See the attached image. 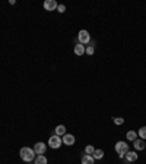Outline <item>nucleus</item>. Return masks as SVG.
Returning a JSON list of instances; mask_svg holds the SVG:
<instances>
[{"instance_id": "2eb2a0df", "label": "nucleus", "mask_w": 146, "mask_h": 164, "mask_svg": "<svg viewBox=\"0 0 146 164\" xmlns=\"http://www.w3.org/2000/svg\"><path fill=\"white\" fill-rule=\"evenodd\" d=\"M92 157H94V160H101L104 157V151L102 150H95L94 154H92Z\"/></svg>"}, {"instance_id": "9d476101", "label": "nucleus", "mask_w": 146, "mask_h": 164, "mask_svg": "<svg viewBox=\"0 0 146 164\" xmlns=\"http://www.w3.org/2000/svg\"><path fill=\"white\" fill-rule=\"evenodd\" d=\"M54 135L63 138V136L66 135V126H64V124H59V126H56V129H54Z\"/></svg>"}, {"instance_id": "f03ea898", "label": "nucleus", "mask_w": 146, "mask_h": 164, "mask_svg": "<svg viewBox=\"0 0 146 164\" xmlns=\"http://www.w3.org/2000/svg\"><path fill=\"white\" fill-rule=\"evenodd\" d=\"M127 151H129V144H127V142H124V141H118V142L115 144V152L118 154L120 158H123V157L126 155Z\"/></svg>"}, {"instance_id": "423d86ee", "label": "nucleus", "mask_w": 146, "mask_h": 164, "mask_svg": "<svg viewBox=\"0 0 146 164\" xmlns=\"http://www.w3.org/2000/svg\"><path fill=\"white\" fill-rule=\"evenodd\" d=\"M57 6H59V3H57L56 0H45V1H44V9H45V10H48V12L56 10V9H57Z\"/></svg>"}, {"instance_id": "ddd939ff", "label": "nucleus", "mask_w": 146, "mask_h": 164, "mask_svg": "<svg viewBox=\"0 0 146 164\" xmlns=\"http://www.w3.org/2000/svg\"><path fill=\"white\" fill-rule=\"evenodd\" d=\"M85 53H86L88 56H92V54L95 53V42H94L92 40H91V42H89V45L86 47V51H85Z\"/></svg>"}, {"instance_id": "4468645a", "label": "nucleus", "mask_w": 146, "mask_h": 164, "mask_svg": "<svg viewBox=\"0 0 146 164\" xmlns=\"http://www.w3.org/2000/svg\"><path fill=\"white\" fill-rule=\"evenodd\" d=\"M47 157L45 155H36L35 160H34V164H47Z\"/></svg>"}, {"instance_id": "6e6552de", "label": "nucleus", "mask_w": 146, "mask_h": 164, "mask_svg": "<svg viewBox=\"0 0 146 164\" xmlns=\"http://www.w3.org/2000/svg\"><path fill=\"white\" fill-rule=\"evenodd\" d=\"M133 145H135V151H143L145 150V147H146V144H145V141L143 139H136V141H133Z\"/></svg>"}, {"instance_id": "f8f14e48", "label": "nucleus", "mask_w": 146, "mask_h": 164, "mask_svg": "<svg viewBox=\"0 0 146 164\" xmlns=\"http://www.w3.org/2000/svg\"><path fill=\"white\" fill-rule=\"evenodd\" d=\"M94 163H95V160H94L92 155H88V154L82 155V164H94Z\"/></svg>"}, {"instance_id": "20e7f679", "label": "nucleus", "mask_w": 146, "mask_h": 164, "mask_svg": "<svg viewBox=\"0 0 146 164\" xmlns=\"http://www.w3.org/2000/svg\"><path fill=\"white\" fill-rule=\"evenodd\" d=\"M62 144H63V141H62V138L57 136V135H53V136H50V139H48V145H50V148H53V150L60 148Z\"/></svg>"}, {"instance_id": "39448f33", "label": "nucleus", "mask_w": 146, "mask_h": 164, "mask_svg": "<svg viewBox=\"0 0 146 164\" xmlns=\"http://www.w3.org/2000/svg\"><path fill=\"white\" fill-rule=\"evenodd\" d=\"M47 151V145L44 142H36L34 145V152L36 155H44V152Z\"/></svg>"}, {"instance_id": "0eeeda50", "label": "nucleus", "mask_w": 146, "mask_h": 164, "mask_svg": "<svg viewBox=\"0 0 146 164\" xmlns=\"http://www.w3.org/2000/svg\"><path fill=\"white\" fill-rule=\"evenodd\" d=\"M124 158H126V161L127 163H133V161H136L137 160V152L136 151H127L126 152V155H124Z\"/></svg>"}, {"instance_id": "f3484780", "label": "nucleus", "mask_w": 146, "mask_h": 164, "mask_svg": "<svg viewBox=\"0 0 146 164\" xmlns=\"http://www.w3.org/2000/svg\"><path fill=\"white\" fill-rule=\"evenodd\" d=\"M137 135L140 136V139H143V141H145V139H146V126H143V127H140V129H139Z\"/></svg>"}, {"instance_id": "1a4fd4ad", "label": "nucleus", "mask_w": 146, "mask_h": 164, "mask_svg": "<svg viewBox=\"0 0 146 164\" xmlns=\"http://www.w3.org/2000/svg\"><path fill=\"white\" fill-rule=\"evenodd\" d=\"M62 141H63V144H64V145H69V147H70V145H73V144L76 142L74 136H73V135H70V133H66V135L62 138Z\"/></svg>"}, {"instance_id": "7ed1b4c3", "label": "nucleus", "mask_w": 146, "mask_h": 164, "mask_svg": "<svg viewBox=\"0 0 146 164\" xmlns=\"http://www.w3.org/2000/svg\"><path fill=\"white\" fill-rule=\"evenodd\" d=\"M77 42L82 44V45H86V44L91 42V35H89V32L86 29H80L79 31V34H77Z\"/></svg>"}, {"instance_id": "aec40b11", "label": "nucleus", "mask_w": 146, "mask_h": 164, "mask_svg": "<svg viewBox=\"0 0 146 164\" xmlns=\"http://www.w3.org/2000/svg\"><path fill=\"white\" fill-rule=\"evenodd\" d=\"M114 123H115V124H123V123H124V119H123V117H114Z\"/></svg>"}, {"instance_id": "a211bd4d", "label": "nucleus", "mask_w": 146, "mask_h": 164, "mask_svg": "<svg viewBox=\"0 0 146 164\" xmlns=\"http://www.w3.org/2000/svg\"><path fill=\"white\" fill-rule=\"evenodd\" d=\"M94 151H95V148H94L92 145H88V147L85 148V151H83V152H85V154H88V155H92V154H94Z\"/></svg>"}, {"instance_id": "f257e3e1", "label": "nucleus", "mask_w": 146, "mask_h": 164, "mask_svg": "<svg viewBox=\"0 0 146 164\" xmlns=\"http://www.w3.org/2000/svg\"><path fill=\"white\" fill-rule=\"evenodd\" d=\"M19 155H21V158L25 161V163H31V161H34L35 160V152H34V148H29V147H24V148H21V151H19Z\"/></svg>"}, {"instance_id": "dca6fc26", "label": "nucleus", "mask_w": 146, "mask_h": 164, "mask_svg": "<svg viewBox=\"0 0 146 164\" xmlns=\"http://www.w3.org/2000/svg\"><path fill=\"white\" fill-rule=\"evenodd\" d=\"M126 136H127V139H129V141H136V139H137V133H136V132H133V130L127 132V135H126Z\"/></svg>"}, {"instance_id": "6ab92c4d", "label": "nucleus", "mask_w": 146, "mask_h": 164, "mask_svg": "<svg viewBox=\"0 0 146 164\" xmlns=\"http://www.w3.org/2000/svg\"><path fill=\"white\" fill-rule=\"evenodd\" d=\"M57 12L64 13V12H66V6H64V4H59V6H57Z\"/></svg>"}, {"instance_id": "9b49d317", "label": "nucleus", "mask_w": 146, "mask_h": 164, "mask_svg": "<svg viewBox=\"0 0 146 164\" xmlns=\"http://www.w3.org/2000/svg\"><path fill=\"white\" fill-rule=\"evenodd\" d=\"M73 51H74V54H76V56H82V54H85V51H86V47L77 42V44L74 45V48H73Z\"/></svg>"}]
</instances>
